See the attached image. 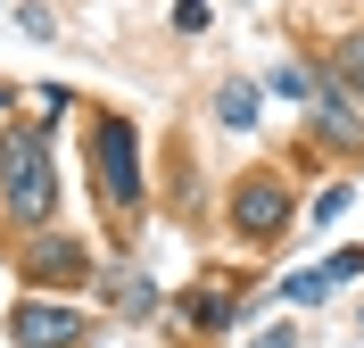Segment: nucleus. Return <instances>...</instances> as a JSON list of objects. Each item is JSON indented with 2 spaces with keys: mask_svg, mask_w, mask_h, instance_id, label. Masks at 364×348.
<instances>
[{
  "mask_svg": "<svg viewBox=\"0 0 364 348\" xmlns=\"http://www.w3.org/2000/svg\"><path fill=\"white\" fill-rule=\"evenodd\" d=\"M282 224H290V183H282V174L240 183V199H232V232H240V241H282Z\"/></svg>",
  "mask_w": 364,
  "mask_h": 348,
  "instance_id": "39448f33",
  "label": "nucleus"
},
{
  "mask_svg": "<svg viewBox=\"0 0 364 348\" xmlns=\"http://www.w3.org/2000/svg\"><path fill=\"white\" fill-rule=\"evenodd\" d=\"M174 25L182 33H207V0H174Z\"/></svg>",
  "mask_w": 364,
  "mask_h": 348,
  "instance_id": "f8f14e48",
  "label": "nucleus"
},
{
  "mask_svg": "<svg viewBox=\"0 0 364 348\" xmlns=\"http://www.w3.org/2000/svg\"><path fill=\"white\" fill-rule=\"evenodd\" d=\"M91 174H100L108 216L141 208V133L124 125V116H100V125H91Z\"/></svg>",
  "mask_w": 364,
  "mask_h": 348,
  "instance_id": "f03ea898",
  "label": "nucleus"
},
{
  "mask_svg": "<svg viewBox=\"0 0 364 348\" xmlns=\"http://www.w3.org/2000/svg\"><path fill=\"white\" fill-rule=\"evenodd\" d=\"M9 340L17 348H75L83 340V307H67L58 290H25L9 307Z\"/></svg>",
  "mask_w": 364,
  "mask_h": 348,
  "instance_id": "20e7f679",
  "label": "nucleus"
},
{
  "mask_svg": "<svg viewBox=\"0 0 364 348\" xmlns=\"http://www.w3.org/2000/svg\"><path fill=\"white\" fill-rule=\"evenodd\" d=\"M17 274H25V290H83L91 282V249L75 241V232H33L25 241V257H17Z\"/></svg>",
  "mask_w": 364,
  "mask_h": 348,
  "instance_id": "7ed1b4c3",
  "label": "nucleus"
},
{
  "mask_svg": "<svg viewBox=\"0 0 364 348\" xmlns=\"http://www.w3.org/2000/svg\"><path fill=\"white\" fill-rule=\"evenodd\" d=\"M0 125H9V83H0Z\"/></svg>",
  "mask_w": 364,
  "mask_h": 348,
  "instance_id": "ddd939ff",
  "label": "nucleus"
},
{
  "mask_svg": "<svg viewBox=\"0 0 364 348\" xmlns=\"http://www.w3.org/2000/svg\"><path fill=\"white\" fill-rule=\"evenodd\" d=\"M257 100H265L257 83H224V92H215V116H224L232 133H249V125H257Z\"/></svg>",
  "mask_w": 364,
  "mask_h": 348,
  "instance_id": "6e6552de",
  "label": "nucleus"
},
{
  "mask_svg": "<svg viewBox=\"0 0 364 348\" xmlns=\"http://www.w3.org/2000/svg\"><path fill=\"white\" fill-rule=\"evenodd\" d=\"M331 83H348V92H364V33H348V42H331Z\"/></svg>",
  "mask_w": 364,
  "mask_h": 348,
  "instance_id": "1a4fd4ad",
  "label": "nucleus"
},
{
  "mask_svg": "<svg viewBox=\"0 0 364 348\" xmlns=\"http://www.w3.org/2000/svg\"><path fill=\"white\" fill-rule=\"evenodd\" d=\"M323 141H340V149H364V116H356V100L340 92V83H315V116H306Z\"/></svg>",
  "mask_w": 364,
  "mask_h": 348,
  "instance_id": "423d86ee",
  "label": "nucleus"
},
{
  "mask_svg": "<svg viewBox=\"0 0 364 348\" xmlns=\"http://www.w3.org/2000/svg\"><path fill=\"white\" fill-rule=\"evenodd\" d=\"M265 83H273V92H282V100H315V83H306V75H298V67H273Z\"/></svg>",
  "mask_w": 364,
  "mask_h": 348,
  "instance_id": "9b49d317",
  "label": "nucleus"
},
{
  "mask_svg": "<svg viewBox=\"0 0 364 348\" xmlns=\"http://www.w3.org/2000/svg\"><path fill=\"white\" fill-rule=\"evenodd\" d=\"M116 299H124V315H149V307H158V282H149V274H133Z\"/></svg>",
  "mask_w": 364,
  "mask_h": 348,
  "instance_id": "9d476101",
  "label": "nucleus"
},
{
  "mask_svg": "<svg viewBox=\"0 0 364 348\" xmlns=\"http://www.w3.org/2000/svg\"><path fill=\"white\" fill-rule=\"evenodd\" d=\"M0 208L17 224H50L58 208V174H50V141L25 125H0Z\"/></svg>",
  "mask_w": 364,
  "mask_h": 348,
  "instance_id": "f257e3e1",
  "label": "nucleus"
},
{
  "mask_svg": "<svg viewBox=\"0 0 364 348\" xmlns=\"http://www.w3.org/2000/svg\"><path fill=\"white\" fill-rule=\"evenodd\" d=\"M232 315H240V307H232V282H191V290H182V324L191 332H224Z\"/></svg>",
  "mask_w": 364,
  "mask_h": 348,
  "instance_id": "0eeeda50",
  "label": "nucleus"
}]
</instances>
